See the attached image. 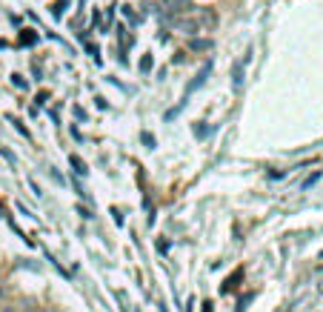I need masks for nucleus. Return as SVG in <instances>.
<instances>
[{
	"label": "nucleus",
	"mask_w": 323,
	"mask_h": 312,
	"mask_svg": "<svg viewBox=\"0 0 323 312\" xmlns=\"http://www.w3.org/2000/svg\"><path fill=\"white\" fill-rule=\"evenodd\" d=\"M246 63H249V55H243V58L235 63V75H232V78H235V81H232L235 89H241V86H243V69H246Z\"/></svg>",
	"instance_id": "f257e3e1"
},
{
	"label": "nucleus",
	"mask_w": 323,
	"mask_h": 312,
	"mask_svg": "<svg viewBox=\"0 0 323 312\" xmlns=\"http://www.w3.org/2000/svg\"><path fill=\"white\" fill-rule=\"evenodd\" d=\"M209 72H212V60H209V63H206V66H203L200 72H197V78L189 83V89H186V92H195V89H200V86H203V81L209 78Z\"/></svg>",
	"instance_id": "f03ea898"
},
{
	"label": "nucleus",
	"mask_w": 323,
	"mask_h": 312,
	"mask_svg": "<svg viewBox=\"0 0 323 312\" xmlns=\"http://www.w3.org/2000/svg\"><path fill=\"white\" fill-rule=\"evenodd\" d=\"M66 6H69V0H58V3L52 6V14H55V17H60V14L66 12Z\"/></svg>",
	"instance_id": "20e7f679"
},
{
	"label": "nucleus",
	"mask_w": 323,
	"mask_h": 312,
	"mask_svg": "<svg viewBox=\"0 0 323 312\" xmlns=\"http://www.w3.org/2000/svg\"><path fill=\"white\" fill-rule=\"evenodd\" d=\"M212 43L209 40H192V49H209Z\"/></svg>",
	"instance_id": "1a4fd4ad"
},
{
	"label": "nucleus",
	"mask_w": 323,
	"mask_h": 312,
	"mask_svg": "<svg viewBox=\"0 0 323 312\" xmlns=\"http://www.w3.org/2000/svg\"><path fill=\"white\" fill-rule=\"evenodd\" d=\"M29 186H32V192H35V195H37V198L43 195V192H40V186H37V184H35V181H29Z\"/></svg>",
	"instance_id": "9d476101"
},
{
	"label": "nucleus",
	"mask_w": 323,
	"mask_h": 312,
	"mask_svg": "<svg viewBox=\"0 0 323 312\" xmlns=\"http://www.w3.org/2000/svg\"><path fill=\"white\" fill-rule=\"evenodd\" d=\"M140 72H152V55H143V60H140Z\"/></svg>",
	"instance_id": "39448f33"
},
{
	"label": "nucleus",
	"mask_w": 323,
	"mask_h": 312,
	"mask_svg": "<svg viewBox=\"0 0 323 312\" xmlns=\"http://www.w3.org/2000/svg\"><path fill=\"white\" fill-rule=\"evenodd\" d=\"M69 163H72V169L81 175V178H86V175H89V166H86V161H83V158H78V155H69Z\"/></svg>",
	"instance_id": "7ed1b4c3"
},
{
	"label": "nucleus",
	"mask_w": 323,
	"mask_h": 312,
	"mask_svg": "<svg viewBox=\"0 0 323 312\" xmlns=\"http://www.w3.org/2000/svg\"><path fill=\"white\" fill-rule=\"evenodd\" d=\"M20 40H23V43H29V46H32V43H35V40H37V35H32V32L26 35V32H23V35H20Z\"/></svg>",
	"instance_id": "6e6552de"
},
{
	"label": "nucleus",
	"mask_w": 323,
	"mask_h": 312,
	"mask_svg": "<svg viewBox=\"0 0 323 312\" xmlns=\"http://www.w3.org/2000/svg\"><path fill=\"white\" fill-rule=\"evenodd\" d=\"M81 6H86V0H81Z\"/></svg>",
	"instance_id": "f8f14e48"
},
{
	"label": "nucleus",
	"mask_w": 323,
	"mask_h": 312,
	"mask_svg": "<svg viewBox=\"0 0 323 312\" xmlns=\"http://www.w3.org/2000/svg\"><path fill=\"white\" fill-rule=\"evenodd\" d=\"M12 83L17 86V89H26V81L20 78V75H12Z\"/></svg>",
	"instance_id": "0eeeda50"
},
{
	"label": "nucleus",
	"mask_w": 323,
	"mask_h": 312,
	"mask_svg": "<svg viewBox=\"0 0 323 312\" xmlns=\"http://www.w3.org/2000/svg\"><path fill=\"white\" fill-rule=\"evenodd\" d=\"M203 312H215V304H212V301H206V304H203Z\"/></svg>",
	"instance_id": "9b49d317"
},
{
	"label": "nucleus",
	"mask_w": 323,
	"mask_h": 312,
	"mask_svg": "<svg viewBox=\"0 0 323 312\" xmlns=\"http://www.w3.org/2000/svg\"><path fill=\"white\" fill-rule=\"evenodd\" d=\"M86 49H89V55L94 58V63H100V49H97V46H92V43H89Z\"/></svg>",
	"instance_id": "423d86ee"
}]
</instances>
